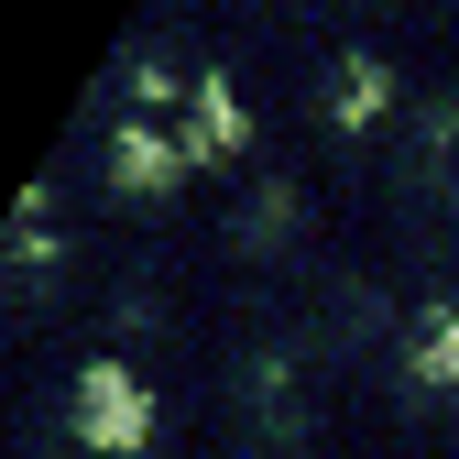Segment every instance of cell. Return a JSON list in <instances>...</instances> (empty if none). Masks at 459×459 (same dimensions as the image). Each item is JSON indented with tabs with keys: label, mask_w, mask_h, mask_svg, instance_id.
I'll return each instance as SVG.
<instances>
[{
	"label": "cell",
	"mask_w": 459,
	"mask_h": 459,
	"mask_svg": "<svg viewBox=\"0 0 459 459\" xmlns=\"http://www.w3.org/2000/svg\"><path fill=\"white\" fill-rule=\"evenodd\" d=\"M77 437H99V448H132V437H143V383L99 361V372L77 383Z\"/></svg>",
	"instance_id": "1"
},
{
	"label": "cell",
	"mask_w": 459,
	"mask_h": 459,
	"mask_svg": "<svg viewBox=\"0 0 459 459\" xmlns=\"http://www.w3.org/2000/svg\"><path fill=\"white\" fill-rule=\"evenodd\" d=\"M427 372H459V307H437V328H427Z\"/></svg>",
	"instance_id": "2"
}]
</instances>
